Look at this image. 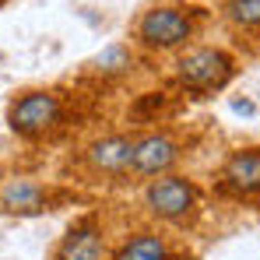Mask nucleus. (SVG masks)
Segmentation results:
<instances>
[{
    "mask_svg": "<svg viewBox=\"0 0 260 260\" xmlns=\"http://www.w3.org/2000/svg\"><path fill=\"white\" fill-rule=\"evenodd\" d=\"M215 25L211 4L201 0H148L134 11L127 25V43L148 63H169L176 53L208 39Z\"/></svg>",
    "mask_w": 260,
    "mask_h": 260,
    "instance_id": "2",
    "label": "nucleus"
},
{
    "mask_svg": "<svg viewBox=\"0 0 260 260\" xmlns=\"http://www.w3.org/2000/svg\"><path fill=\"white\" fill-rule=\"evenodd\" d=\"M243 56L229 43L201 39L166 63V88L179 102H208L239 81Z\"/></svg>",
    "mask_w": 260,
    "mask_h": 260,
    "instance_id": "3",
    "label": "nucleus"
},
{
    "mask_svg": "<svg viewBox=\"0 0 260 260\" xmlns=\"http://www.w3.org/2000/svg\"><path fill=\"white\" fill-rule=\"evenodd\" d=\"M7 4H11V0H0V7H7Z\"/></svg>",
    "mask_w": 260,
    "mask_h": 260,
    "instance_id": "13",
    "label": "nucleus"
},
{
    "mask_svg": "<svg viewBox=\"0 0 260 260\" xmlns=\"http://www.w3.org/2000/svg\"><path fill=\"white\" fill-rule=\"evenodd\" d=\"M225 43L243 60L260 56V0H208Z\"/></svg>",
    "mask_w": 260,
    "mask_h": 260,
    "instance_id": "12",
    "label": "nucleus"
},
{
    "mask_svg": "<svg viewBox=\"0 0 260 260\" xmlns=\"http://www.w3.org/2000/svg\"><path fill=\"white\" fill-rule=\"evenodd\" d=\"M144 71H151V63H148L127 39H120V43H109V46H102L99 53H91L85 63L78 67L74 78L106 95V91H113V88L130 85V81H134L137 74H144Z\"/></svg>",
    "mask_w": 260,
    "mask_h": 260,
    "instance_id": "8",
    "label": "nucleus"
},
{
    "mask_svg": "<svg viewBox=\"0 0 260 260\" xmlns=\"http://www.w3.org/2000/svg\"><path fill=\"white\" fill-rule=\"evenodd\" d=\"M130 141H134V130L130 127L95 130L91 137H85V141L71 151V158H67V166H71V173H74V183L95 186V190L127 186Z\"/></svg>",
    "mask_w": 260,
    "mask_h": 260,
    "instance_id": "5",
    "label": "nucleus"
},
{
    "mask_svg": "<svg viewBox=\"0 0 260 260\" xmlns=\"http://www.w3.org/2000/svg\"><path fill=\"white\" fill-rule=\"evenodd\" d=\"M208 193L221 204L260 208V141L229 148L211 169Z\"/></svg>",
    "mask_w": 260,
    "mask_h": 260,
    "instance_id": "7",
    "label": "nucleus"
},
{
    "mask_svg": "<svg viewBox=\"0 0 260 260\" xmlns=\"http://www.w3.org/2000/svg\"><path fill=\"white\" fill-rule=\"evenodd\" d=\"M113 250V232H109V218L99 208H88L56 236V243L49 246V260H109Z\"/></svg>",
    "mask_w": 260,
    "mask_h": 260,
    "instance_id": "9",
    "label": "nucleus"
},
{
    "mask_svg": "<svg viewBox=\"0 0 260 260\" xmlns=\"http://www.w3.org/2000/svg\"><path fill=\"white\" fill-rule=\"evenodd\" d=\"M102 102V91L85 81H53V85L18 88L7 99L4 123L21 144H60L85 127Z\"/></svg>",
    "mask_w": 260,
    "mask_h": 260,
    "instance_id": "1",
    "label": "nucleus"
},
{
    "mask_svg": "<svg viewBox=\"0 0 260 260\" xmlns=\"http://www.w3.org/2000/svg\"><path fill=\"white\" fill-rule=\"evenodd\" d=\"M134 130V127H130ZM193 148V137L179 123H158V127L134 130L130 141V166H127V186H141L148 179L179 173Z\"/></svg>",
    "mask_w": 260,
    "mask_h": 260,
    "instance_id": "6",
    "label": "nucleus"
},
{
    "mask_svg": "<svg viewBox=\"0 0 260 260\" xmlns=\"http://www.w3.org/2000/svg\"><path fill=\"white\" fill-rule=\"evenodd\" d=\"M78 186H60V183H43V179H28V176H11L0 183V211L4 215H46L63 201H78Z\"/></svg>",
    "mask_w": 260,
    "mask_h": 260,
    "instance_id": "11",
    "label": "nucleus"
},
{
    "mask_svg": "<svg viewBox=\"0 0 260 260\" xmlns=\"http://www.w3.org/2000/svg\"><path fill=\"white\" fill-rule=\"evenodd\" d=\"M109 260H193V253L183 236L148 225V221H137L113 239Z\"/></svg>",
    "mask_w": 260,
    "mask_h": 260,
    "instance_id": "10",
    "label": "nucleus"
},
{
    "mask_svg": "<svg viewBox=\"0 0 260 260\" xmlns=\"http://www.w3.org/2000/svg\"><path fill=\"white\" fill-rule=\"evenodd\" d=\"M208 186L190 173H169L137 186V215L148 225L169 229L176 236H190L208 215Z\"/></svg>",
    "mask_w": 260,
    "mask_h": 260,
    "instance_id": "4",
    "label": "nucleus"
}]
</instances>
